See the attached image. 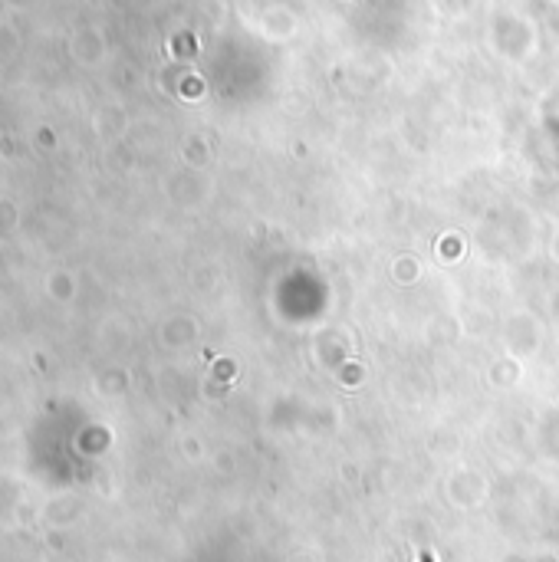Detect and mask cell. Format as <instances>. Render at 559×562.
Masks as SVG:
<instances>
[{
  "mask_svg": "<svg viewBox=\"0 0 559 562\" xmlns=\"http://www.w3.org/2000/svg\"><path fill=\"white\" fill-rule=\"evenodd\" d=\"M418 562H435V556H431V553H421V556H418Z\"/></svg>",
  "mask_w": 559,
  "mask_h": 562,
  "instance_id": "obj_1",
  "label": "cell"
}]
</instances>
